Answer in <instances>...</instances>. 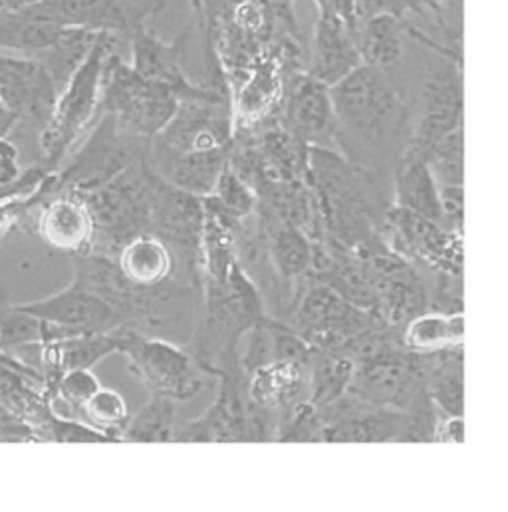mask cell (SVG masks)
Returning <instances> with one entry per match:
<instances>
[{
	"instance_id": "cell-7",
	"label": "cell",
	"mask_w": 508,
	"mask_h": 512,
	"mask_svg": "<svg viewBox=\"0 0 508 512\" xmlns=\"http://www.w3.org/2000/svg\"><path fill=\"white\" fill-rule=\"evenodd\" d=\"M235 143V118L229 94H211L179 100L169 124L151 141L147 159L151 167L183 153L231 147Z\"/></svg>"
},
{
	"instance_id": "cell-10",
	"label": "cell",
	"mask_w": 508,
	"mask_h": 512,
	"mask_svg": "<svg viewBox=\"0 0 508 512\" xmlns=\"http://www.w3.org/2000/svg\"><path fill=\"white\" fill-rule=\"evenodd\" d=\"M459 126H463V62L443 56L421 86L403 157L423 159L441 137Z\"/></svg>"
},
{
	"instance_id": "cell-30",
	"label": "cell",
	"mask_w": 508,
	"mask_h": 512,
	"mask_svg": "<svg viewBox=\"0 0 508 512\" xmlns=\"http://www.w3.org/2000/svg\"><path fill=\"white\" fill-rule=\"evenodd\" d=\"M102 32H92L76 26H64L56 42L44 50L36 60L42 62L58 92L66 86L70 76L78 70V66L86 60L90 50L94 48L98 36Z\"/></svg>"
},
{
	"instance_id": "cell-8",
	"label": "cell",
	"mask_w": 508,
	"mask_h": 512,
	"mask_svg": "<svg viewBox=\"0 0 508 512\" xmlns=\"http://www.w3.org/2000/svg\"><path fill=\"white\" fill-rule=\"evenodd\" d=\"M149 141L131 133L114 116L100 114L82 147L64 167L56 169L58 189L84 195L106 185L147 155Z\"/></svg>"
},
{
	"instance_id": "cell-3",
	"label": "cell",
	"mask_w": 508,
	"mask_h": 512,
	"mask_svg": "<svg viewBox=\"0 0 508 512\" xmlns=\"http://www.w3.org/2000/svg\"><path fill=\"white\" fill-rule=\"evenodd\" d=\"M118 40L120 38L102 32L86 60L58 92L52 116L40 129L42 165L48 171H56L62 165L72 145L92 126L96 114H100L102 70L108 54L116 50Z\"/></svg>"
},
{
	"instance_id": "cell-37",
	"label": "cell",
	"mask_w": 508,
	"mask_h": 512,
	"mask_svg": "<svg viewBox=\"0 0 508 512\" xmlns=\"http://www.w3.org/2000/svg\"><path fill=\"white\" fill-rule=\"evenodd\" d=\"M463 185H439L441 223L447 231L463 235V213H465Z\"/></svg>"
},
{
	"instance_id": "cell-18",
	"label": "cell",
	"mask_w": 508,
	"mask_h": 512,
	"mask_svg": "<svg viewBox=\"0 0 508 512\" xmlns=\"http://www.w3.org/2000/svg\"><path fill=\"white\" fill-rule=\"evenodd\" d=\"M38 209L36 235L48 249L70 256L92 253L94 221L82 195L56 191Z\"/></svg>"
},
{
	"instance_id": "cell-26",
	"label": "cell",
	"mask_w": 508,
	"mask_h": 512,
	"mask_svg": "<svg viewBox=\"0 0 508 512\" xmlns=\"http://www.w3.org/2000/svg\"><path fill=\"white\" fill-rule=\"evenodd\" d=\"M395 207L441 223L439 185L427 163L417 157H401L395 173Z\"/></svg>"
},
{
	"instance_id": "cell-1",
	"label": "cell",
	"mask_w": 508,
	"mask_h": 512,
	"mask_svg": "<svg viewBox=\"0 0 508 512\" xmlns=\"http://www.w3.org/2000/svg\"><path fill=\"white\" fill-rule=\"evenodd\" d=\"M336 145L346 157H403L411 116L387 72L362 64L330 88Z\"/></svg>"
},
{
	"instance_id": "cell-36",
	"label": "cell",
	"mask_w": 508,
	"mask_h": 512,
	"mask_svg": "<svg viewBox=\"0 0 508 512\" xmlns=\"http://www.w3.org/2000/svg\"><path fill=\"white\" fill-rule=\"evenodd\" d=\"M58 189V177L56 171L48 177V181L32 195L28 197H12V199H0V243L24 221L28 215L38 209V205L54 195Z\"/></svg>"
},
{
	"instance_id": "cell-29",
	"label": "cell",
	"mask_w": 508,
	"mask_h": 512,
	"mask_svg": "<svg viewBox=\"0 0 508 512\" xmlns=\"http://www.w3.org/2000/svg\"><path fill=\"white\" fill-rule=\"evenodd\" d=\"M356 372V362L342 352L314 348L310 358V393L308 401L324 407L342 397Z\"/></svg>"
},
{
	"instance_id": "cell-38",
	"label": "cell",
	"mask_w": 508,
	"mask_h": 512,
	"mask_svg": "<svg viewBox=\"0 0 508 512\" xmlns=\"http://www.w3.org/2000/svg\"><path fill=\"white\" fill-rule=\"evenodd\" d=\"M316 10L318 16H328L344 22L356 34L360 24L358 0H316Z\"/></svg>"
},
{
	"instance_id": "cell-5",
	"label": "cell",
	"mask_w": 508,
	"mask_h": 512,
	"mask_svg": "<svg viewBox=\"0 0 508 512\" xmlns=\"http://www.w3.org/2000/svg\"><path fill=\"white\" fill-rule=\"evenodd\" d=\"M177 96L165 84L139 76L112 50L104 62L100 114L114 116L131 133L153 139L177 110Z\"/></svg>"
},
{
	"instance_id": "cell-23",
	"label": "cell",
	"mask_w": 508,
	"mask_h": 512,
	"mask_svg": "<svg viewBox=\"0 0 508 512\" xmlns=\"http://www.w3.org/2000/svg\"><path fill=\"white\" fill-rule=\"evenodd\" d=\"M401 346L413 354H437L451 348H463L465 316L463 312L423 310L403 324Z\"/></svg>"
},
{
	"instance_id": "cell-25",
	"label": "cell",
	"mask_w": 508,
	"mask_h": 512,
	"mask_svg": "<svg viewBox=\"0 0 508 512\" xmlns=\"http://www.w3.org/2000/svg\"><path fill=\"white\" fill-rule=\"evenodd\" d=\"M409 20H401L393 14H374L360 20L356 30V46L362 62L387 72L393 68L405 50Z\"/></svg>"
},
{
	"instance_id": "cell-22",
	"label": "cell",
	"mask_w": 508,
	"mask_h": 512,
	"mask_svg": "<svg viewBox=\"0 0 508 512\" xmlns=\"http://www.w3.org/2000/svg\"><path fill=\"white\" fill-rule=\"evenodd\" d=\"M266 255L282 280H300L316 260V241L294 225L260 217Z\"/></svg>"
},
{
	"instance_id": "cell-41",
	"label": "cell",
	"mask_w": 508,
	"mask_h": 512,
	"mask_svg": "<svg viewBox=\"0 0 508 512\" xmlns=\"http://www.w3.org/2000/svg\"><path fill=\"white\" fill-rule=\"evenodd\" d=\"M445 22L455 28L463 30V0H435Z\"/></svg>"
},
{
	"instance_id": "cell-14",
	"label": "cell",
	"mask_w": 508,
	"mask_h": 512,
	"mask_svg": "<svg viewBox=\"0 0 508 512\" xmlns=\"http://www.w3.org/2000/svg\"><path fill=\"white\" fill-rule=\"evenodd\" d=\"M64 26L131 38L153 26L165 8V0H48Z\"/></svg>"
},
{
	"instance_id": "cell-16",
	"label": "cell",
	"mask_w": 508,
	"mask_h": 512,
	"mask_svg": "<svg viewBox=\"0 0 508 512\" xmlns=\"http://www.w3.org/2000/svg\"><path fill=\"white\" fill-rule=\"evenodd\" d=\"M131 62L129 66L143 78L165 84L177 96V100L199 98L211 94H229L227 88H207L191 82L183 68L185 36L181 34L175 42H165L159 38L153 26L135 32L129 38Z\"/></svg>"
},
{
	"instance_id": "cell-13",
	"label": "cell",
	"mask_w": 508,
	"mask_h": 512,
	"mask_svg": "<svg viewBox=\"0 0 508 512\" xmlns=\"http://www.w3.org/2000/svg\"><path fill=\"white\" fill-rule=\"evenodd\" d=\"M56 98L58 88L42 62L0 50V108L42 129L52 116Z\"/></svg>"
},
{
	"instance_id": "cell-27",
	"label": "cell",
	"mask_w": 508,
	"mask_h": 512,
	"mask_svg": "<svg viewBox=\"0 0 508 512\" xmlns=\"http://www.w3.org/2000/svg\"><path fill=\"white\" fill-rule=\"evenodd\" d=\"M425 391L439 415L463 417L465 382H463V348H451L429 354Z\"/></svg>"
},
{
	"instance_id": "cell-2",
	"label": "cell",
	"mask_w": 508,
	"mask_h": 512,
	"mask_svg": "<svg viewBox=\"0 0 508 512\" xmlns=\"http://www.w3.org/2000/svg\"><path fill=\"white\" fill-rule=\"evenodd\" d=\"M155 177L145 155L106 185L82 195L94 221L92 253L116 258L127 241L149 231Z\"/></svg>"
},
{
	"instance_id": "cell-42",
	"label": "cell",
	"mask_w": 508,
	"mask_h": 512,
	"mask_svg": "<svg viewBox=\"0 0 508 512\" xmlns=\"http://www.w3.org/2000/svg\"><path fill=\"white\" fill-rule=\"evenodd\" d=\"M18 122L20 120L16 114L8 112L6 108H0V137H6Z\"/></svg>"
},
{
	"instance_id": "cell-39",
	"label": "cell",
	"mask_w": 508,
	"mask_h": 512,
	"mask_svg": "<svg viewBox=\"0 0 508 512\" xmlns=\"http://www.w3.org/2000/svg\"><path fill=\"white\" fill-rule=\"evenodd\" d=\"M465 441V421L463 417H449L439 415L435 425V437L433 443H455L463 445Z\"/></svg>"
},
{
	"instance_id": "cell-12",
	"label": "cell",
	"mask_w": 508,
	"mask_h": 512,
	"mask_svg": "<svg viewBox=\"0 0 508 512\" xmlns=\"http://www.w3.org/2000/svg\"><path fill=\"white\" fill-rule=\"evenodd\" d=\"M383 225L395 255L425 262L437 272L463 274V235L395 205L383 215Z\"/></svg>"
},
{
	"instance_id": "cell-6",
	"label": "cell",
	"mask_w": 508,
	"mask_h": 512,
	"mask_svg": "<svg viewBox=\"0 0 508 512\" xmlns=\"http://www.w3.org/2000/svg\"><path fill=\"white\" fill-rule=\"evenodd\" d=\"M157 173V171H155ZM203 197L185 193L167 183L159 173L153 183L149 231L155 235L181 266L179 280L203 292Z\"/></svg>"
},
{
	"instance_id": "cell-33",
	"label": "cell",
	"mask_w": 508,
	"mask_h": 512,
	"mask_svg": "<svg viewBox=\"0 0 508 512\" xmlns=\"http://www.w3.org/2000/svg\"><path fill=\"white\" fill-rule=\"evenodd\" d=\"M437 185H463L465 179V131L463 126L441 137L423 157Z\"/></svg>"
},
{
	"instance_id": "cell-35",
	"label": "cell",
	"mask_w": 508,
	"mask_h": 512,
	"mask_svg": "<svg viewBox=\"0 0 508 512\" xmlns=\"http://www.w3.org/2000/svg\"><path fill=\"white\" fill-rule=\"evenodd\" d=\"M102 387L98 376L90 368H76L62 372L50 385V405L62 403L70 419L80 413L82 405Z\"/></svg>"
},
{
	"instance_id": "cell-40",
	"label": "cell",
	"mask_w": 508,
	"mask_h": 512,
	"mask_svg": "<svg viewBox=\"0 0 508 512\" xmlns=\"http://www.w3.org/2000/svg\"><path fill=\"white\" fill-rule=\"evenodd\" d=\"M0 439H20V441H36L34 431L16 421L12 415H8L2 407H0Z\"/></svg>"
},
{
	"instance_id": "cell-31",
	"label": "cell",
	"mask_w": 508,
	"mask_h": 512,
	"mask_svg": "<svg viewBox=\"0 0 508 512\" xmlns=\"http://www.w3.org/2000/svg\"><path fill=\"white\" fill-rule=\"evenodd\" d=\"M177 431V401L151 393L149 401L127 419L122 441L129 443H173Z\"/></svg>"
},
{
	"instance_id": "cell-4",
	"label": "cell",
	"mask_w": 508,
	"mask_h": 512,
	"mask_svg": "<svg viewBox=\"0 0 508 512\" xmlns=\"http://www.w3.org/2000/svg\"><path fill=\"white\" fill-rule=\"evenodd\" d=\"M211 407L197 419L177 425L175 443H264L276 441L278 415L249 397L237 372H223Z\"/></svg>"
},
{
	"instance_id": "cell-15",
	"label": "cell",
	"mask_w": 508,
	"mask_h": 512,
	"mask_svg": "<svg viewBox=\"0 0 508 512\" xmlns=\"http://www.w3.org/2000/svg\"><path fill=\"white\" fill-rule=\"evenodd\" d=\"M280 126L308 147L336 149V114L330 86L306 72L288 78Z\"/></svg>"
},
{
	"instance_id": "cell-32",
	"label": "cell",
	"mask_w": 508,
	"mask_h": 512,
	"mask_svg": "<svg viewBox=\"0 0 508 512\" xmlns=\"http://www.w3.org/2000/svg\"><path fill=\"white\" fill-rule=\"evenodd\" d=\"M203 203L231 221L239 225L256 211V193L253 187L233 169L231 163L225 165L215 189L211 195L203 197Z\"/></svg>"
},
{
	"instance_id": "cell-21",
	"label": "cell",
	"mask_w": 508,
	"mask_h": 512,
	"mask_svg": "<svg viewBox=\"0 0 508 512\" xmlns=\"http://www.w3.org/2000/svg\"><path fill=\"white\" fill-rule=\"evenodd\" d=\"M249 397L278 417L306 401L310 393V362H272L247 378Z\"/></svg>"
},
{
	"instance_id": "cell-24",
	"label": "cell",
	"mask_w": 508,
	"mask_h": 512,
	"mask_svg": "<svg viewBox=\"0 0 508 512\" xmlns=\"http://www.w3.org/2000/svg\"><path fill=\"white\" fill-rule=\"evenodd\" d=\"M231 149L233 145L213 151L183 153L167 159L153 169L173 187L197 197H207L213 193L225 165L229 163Z\"/></svg>"
},
{
	"instance_id": "cell-11",
	"label": "cell",
	"mask_w": 508,
	"mask_h": 512,
	"mask_svg": "<svg viewBox=\"0 0 508 512\" xmlns=\"http://www.w3.org/2000/svg\"><path fill=\"white\" fill-rule=\"evenodd\" d=\"M429 354H413L405 348L356 366L348 393L387 409L407 411L427 391Z\"/></svg>"
},
{
	"instance_id": "cell-9",
	"label": "cell",
	"mask_w": 508,
	"mask_h": 512,
	"mask_svg": "<svg viewBox=\"0 0 508 512\" xmlns=\"http://www.w3.org/2000/svg\"><path fill=\"white\" fill-rule=\"evenodd\" d=\"M122 354L129 362V372L151 393L167 395L177 403L197 397L211 376L187 346L147 338L135 330H131Z\"/></svg>"
},
{
	"instance_id": "cell-34",
	"label": "cell",
	"mask_w": 508,
	"mask_h": 512,
	"mask_svg": "<svg viewBox=\"0 0 508 512\" xmlns=\"http://www.w3.org/2000/svg\"><path fill=\"white\" fill-rule=\"evenodd\" d=\"M80 413L84 415L88 425L106 433L116 443L122 441V431H124L127 419H129L126 399L122 397V393H118L114 389H108V387H100L82 405Z\"/></svg>"
},
{
	"instance_id": "cell-17",
	"label": "cell",
	"mask_w": 508,
	"mask_h": 512,
	"mask_svg": "<svg viewBox=\"0 0 508 512\" xmlns=\"http://www.w3.org/2000/svg\"><path fill=\"white\" fill-rule=\"evenodd\" d=\"M14 308L42 322L54 324L72 336L124 326L120 314L110 304L74 282L48 298L14 304Z\"/></svg>"
},
{
	"instance_id": "cell-28",
	"label": "cell",
	"mask_w": 508,
	"mask_h": 512,
	"mask_svg": "<svg viewBox=\"0 0 508 512\" xmlns=\"http://www.w3.org/2000/svg\"><path fill=\"white\" fill-rule=\"evenodd\" d=\"M116 262L127 282L141 288L155 286L173 276V256L151 233H141L127 241Z\"/></svg>"
},
{
	"instance_id": "cell-20",
	"label": "cell",
	"mask_w": 508,
	"mask_h": 512,
	"mask_svg": "<svg viewBox=\"0 0 508 512\" xmlns=\"http://www.w3.org/2000/svg\"><path fill=\"white\" fill-rule=\"evenodd\" d=\"M64 24L52 12L48 0L12 12H0V50L38 58L48 50Z\"/></svg>"
},
{
	"instance_id": "cell-19",
	"label": "cell",
	"mask_w": 508,
	"mask_h": 512,
	"mask_svg": "<svg viewBox=\"0 0 508 512\" xmlns=\"http://www.w3.org/2000/svg\"><path fill=\"white\" fill-rule=\"evenodd\" d=\"M362 64L354 30L336 18L318 16L306 74L332 88Z\"/></svg>"
}]
</instances>
